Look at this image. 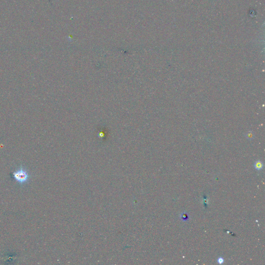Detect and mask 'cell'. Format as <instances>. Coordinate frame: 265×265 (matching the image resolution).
Here are the masks:
<instances>
[{
    "instance_id": "1",
    "label": "cell",
    "mask_w": 265,
    "mask_h": 265,
    "mask_svg": "<svg viewBox=\"0 0 265 265\" xmlns=\"http://www.w3.org/2000/svg\"><path fill=\"white\" fill-rule=\"evenodd\" d=\"M13 176L14 179L18 182V183L22 185L28 181L30 175L22 166H21L18 169L14 172Z\"/></svg>"
},
{
    "instance_id": "2",
    "label": "cell",
    "mask_w": 265,
    "mask_h": 265,
    "mask_svg": "<svg viewBox=\"0 0 265 265\" xmlns=\"http://www.w3.org/2000/svg\"><path fill=\"white\" fill-rule=\"evenodd\" d=\"M254 167L255 169L258 171L262 170L264 168V164L261 160H257L254 164Z\"/></svg>"
},
{
    "instance_id": "3",
    "label": "cell",
    "mask_w": 265,
    "mask_h": 265,
    "mask_svg": "<svg viewBox=\"0 0 265 265\" xmlns=\"http://www.w3.org/2000/svg\"><path fill=\"white\" fill-rule=\"evenodd\" d=\"M180 218L182 220L186 221L188 219V216L187 213L183 212L180 215Z\"/></svg>"
},
{
    "instance_id": "4",
    "label": "cell",
    "mask_w": 265,
    "mask_h": 265,
    "mask_svg": "<svg viewBox=\"0 0 265 265\" xmlns=\"http://www.w3.org/2000/svg\"><path fill=\"white\" fill-rule=\"evenodd\" d=\"M246 137L248 139H253L254 138V134L253 132L251 131L249 132L248 133L246 134Z\"/></svg>"
},
{
    "instance_id": "5",
    "label": "cell",
    "mask_w": 265,
    "mask_h": 265,
    "mask_svg": "<svg viewBox=\"0 0 265 265\" xmlns=\"http://www.w3.org/2000/svg\"><path fill=\"white\" fill-rule=\"evenodd\" d=\"M217 262L218 264H222L224 262V259L222 257H218L217 260Z\"/></svg>"
}]
</instances>
